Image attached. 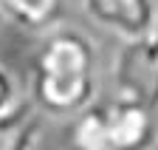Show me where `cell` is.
<instances>
[{
    "label": "cell",
    "mask_w": 158,
    "mask_h": 150,
    "mask_svg": "<svg viewBox=\"0 0 158 150\" xmlns=\"http://www.w3.org/2000/svg\"><path fill=\"white\" fill-rule=\"evenodd\" d=\"M99 54L79 28H48L31 74V102L48 116H76L96 102Z\"/></svg>",
    "instance_id": "1"
},
{
    "label": "cell",
    "mask_w": 158,
    "mask_h": 150,
    "mask_svg": "<svg viewBox=\"0 0 158 150\" xmlns=\"http://www.w3.org/2000/svg\"><path fill=\"white\" fill-rule=\"evenodd\" d=\"M152 110L127 96L93 102L73 116L71 142L76 150H144L155 142Z\"/></svg>",
    "instance_id": "2"
},
{
    "label": "cell",
    "mask_w": 158,
    "mask_h": 150,
    "mask_svg": "<svg viewBox=\"0 0 158 150\" xmlns=\"http://www.w3.org/2000/svg\"><path fill=\"white\" fill-rule=\"evenodd\" d=\"M113 79L118 96H127L158 114V26L122 45L113 62Z\"/></svg>",
    "instance_id": "3"
},
{
    "label": "cell",
    "mask_w": 158,
    "mask_h": 150,
    "mask_svg": "<svg viewBox=\"0 0 158 150\" xmlns=\"http://www.w3.org/2000/svg\"><path fill=\"white\" fill-rule=\"evenodd\" d=\"M85 14L122 43L138 40L158 26L155 0H82Z\"/></svg>",
    "instance_id": "4"
},
{
    "label": "cell",
    "mask_w": 158,
    "mask_h": 150,
    "mask_svg": "<svg viewBox=\"0 0 158 150\" xmlns=\"http://www.w3.org/2000/svg\"><path fill=\"white\" fill-rule=\"evenodd\" d=\"M43 139V119L34 105L20 99L0 114V150H37Z\"/></svg>",
    "instance_id": "5"
},
{
    "label": "cell",
    "mask_w": 158,
    "mask_h": 150,
    "mask_svg": "<svg viewBox=\"0 0 158 150\" xmlns=\"http://www.w3.org/2000/svg\"><path fill=\"white\" fill-rule=\"evenodd\" d=\"M0 14L23 31H48L65 14V0H0Z\"/></svg>",
    "instance_id": "6"
},
{
    "label": "cell",
    "mask_w": 158,
    "mask_h": 150,
    "mask_svg": "<svg viewBox=\"0 0 158 150\" xmlns=\"http://www.w3.org/2000/svg\"><path fill=\"white\" fill-rule=\"evenodd\" d=\"M20 99H23V93H20L17 77H14L9 68L0 65V114H3V110H9V108H14Z\"/></svg>",
    "instance_id": "7"
},
{
    "label": "cell",
    "mask_w": 158,
    "mask_h": 150,
    "mask_svg": "<svg viewBox=\"0 0 158 150\" xmlns=\"http://www.w3.org/2000/svg\"><path fill=\"white\" fill-rule=\"evenodd\" d=\"M152 150H158V136H155V142H152Z\"/></svg>",
    "instance_id": "8"
},
{
    "label": "cell",
    "mask_w": 158,
    "mask_h": 150,
    "mask_svg": "<svg viewBox=\"0 0 158 150\" xmlns=\"http://www.w3.org/2000/svg\"><path fill=\"white\" fill-rule=\"evenodd\" d=\"M0 20H3V14H0Z\"/></svg>",
    "instance_id": "9"
}]
</instances>
